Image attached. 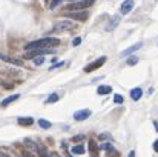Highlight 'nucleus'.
Instances as JSON below:
<instances>
[{
  "mask_svg": "<svg viewBox=\"0 0 158 157\" xmlns=\"http://www.w3.org/2000/svg\"><path fill=\"white\" fill-rule=\"evenodd\" d=\"M69 2H74V0H69Z\"/></svg>",
  "mask_w": 158,
  "mask_h": 157,
  "instance_id": "nucleus-33",
  "label": "nucleus"
},
{
  "mask_svg": "<svg viewBox=\"0 0 158 157\" xmlns=\"http://www.w3.org/2000/svg\"><path fill=\"white\" fill-rule=\"evenodd\" d=\"M154 150L158 153V140H155V142H154Z\"/></svg>",
  "mask_w": 158,
  "mask_h": 157,
  "instance_id": "nucleus-29",
  "label": "nucleus"
},
{
  "mask_svg": "<svg viewBox=\"0 0 158 157\" xmlns=\"http://www.w3.org/2000/svg\"><path fill=\"white\" fill-rule=\"evenodd\" d=\"M140 48H141V43H135V45H132L131 48H127V50H124V51L121 52V57H126V55H129V54L135 52L137 50H140Z\"/></svg>",
  "mask_w": 158,
  "mask_h": 157,
  "instance_id": "nucleus-11",
  "label": "nucleus"
},
{
  "mask_svg": "<svg viewBox=\"0 0 158 157\" xmlns=\"http://www.w3.org/2000/svg\"><path fill=\"white\" fill-rule=\"evenodd\" d=\"M80 43H81V39H80V37H75V39L72 40V45H74V46H78Z\"/></svg>",
  "mask_w": 158,
  "mask_h": 157,
  "instance_id": "nucleus-25",
  "label": "nucleus"
},
{
  "mask_svg": "<svg viewBox=\"0 0 158 157\" xmlns=\"http://www.w3.org/2000/svg\"><path fill=\"white\" fill-rule=\"evenodd\" d=\"M72 154H83L85 153V146L83 145H75V146H72Z\"/></svg>",
  "mask_w": 158,
  "mask_h": 157,
  "instance_id": "nucleus-17",
  "label": "nucleus"
},
{
  "mask_svg": "<svg viewBox=\"0 0 158 157\" xmlns=\"http://www.w3.org/2000/svg\"><path fill=\"white\" fill-rule=\"evenodd\" d=\"M64 15L68 19L78 20V22H86V19H88V12L86 11H68Z\"/></svg>",
  "mask_w": 158,
  "mask_h": 157,
  "instance_id": "nucleus-4",
  "label": "nucleus"
},
{
  "mask_svg": "<svg viewBox=\"0 0 158 157\" xmlns=\"http://www.w3.org/2000/svg\"><path fill=\"white\" fill-rule=\"evenodd\" d=\"M54 52V48H42V50H32V51H26V54L23 55L25 59H34V57H40V55H45V54H51Z\"/></svg>",
  "mask_w": 158,
  "mask_h": 157,
  "instance_id": "nucleus-5",
  "label": "nucleus"
},
{
  "mask_svg": "<svg viewBox=\"0 0 158 157\" xmlns=\"http://www.w3.org/2000/svg\"><path fill=\"white\" fill-rule=\"evenodd\" d=\"M120 23V15H114L112 19H110V22L106 25V31H110V29H114L117 25Z\"/></svg>",
  "mask_w": 158,
  "mask_h": 157,
  "instance_id": "nucleus-10",
  "label": "nucleus"
},
{
  "mask_svg": "<svg viewBox=\"0 0 158 157\" xmlns=\"http://www.w3.org/2000/svg\"><path fill=\"white\" fill-rule=\"evenodd\" d=\"M154 125H155V129H157V131H158V122H155Z\"/></svg>",
  "mask_w": 158,
  "mask_h": 157,
  "instance_id": "nucleus-31",
  "label": "nucleus"
},
{
  "mask_svg": "<svg viewBox=\"0 0 158 157\" xmlns=\"http://www.w3.org/2000/svg\"><path fill=\"white\" fill-rule=\"evenodd\" d=\"M61 3V0H52L51 3H49V9H54V8H57L58 5Z\"/></svg>",
  "mask_w": 158,
  "mask_h": 157,
  "instance_id": "nucleus-22",
  "label": "nucleus"
},
{
  "mask_svg": "<svg viewBox=\"0 0 158 157\" xmlns=\"http://www.w3.org/2000/svg\"><path fill=\"white\" fill-rule=\"evenodd\" d=\"M0 157H9V156H6V154H0Z\"/></svg>",
  "mask_w": 158,
  "mask_h": 157,
  "instance_id": "nucleus-32",
  "label": "nucleus"
},
{
  "mask_svg": "<svg viewBox=\"0 0 158 157\" xmlns=\"http://www.w3.org/2000/svg\"><path fill=\"white\" fill-rule=\"evenodd\" d=\"M58 97H60L58 94H51V96L46 99V103H55V102L58 100Z\"/></svg>",
  "mask_w": 158,
  "mask_h": 157,
  "instance_id": "nucleus-19",
  "label": "nucleus"
},
{
  "mask_svg": "<svg viewBox=\"0 0 158 157\" xmlns=\"http://www.w3.org/2000/svg\"><path fill=\"white\" fill-rule=\"evenodd\" d=\"M60 45V40L55 37H43L39 40H34L28 45H25V51H32V50H42V48H57Z\"/></svg>",
  "mask_w": 158,
  "mask_h": 157,
  "instance_id": "nucleus-1",
  "label": "nucleus"
},
{
  "mask_svg": "<svg viewBox=\"0 0 158 157\" xmlns=\"http://www.w3.org/2000/svg\"><path fill=\"white\" fill-rule=\"evenodd\" d=\"M132 8H134V0H126V2L121 3L120 12H121L123 15H126V14H129V12L132 11Z\"/></svg>",
  "mask_w": 158,
  "mask_h": 157,
  "instance_id": "nucleus-7",
  "label": "nucleus"
},
{
  "mask_svg": "<svg viewBox=\"0 0 158 157\" xmlns=\"http://www.w3.org/2000/svg\"><path fill=\"white\" fill-rule=\"evenodd\" d=\"M39 125H40L42 128H45V129H49V128H51V122H48V120H45V119H40V120H39Z\"/></svg>",
  "mask_w": 158,
  "mask_h": 157,
  "instance_id": "nucleus-18",
  "label": "nucleus"
},
{
  "mask_svg": "<svg viewBox=\"0 0 158 157\" xmlns=\"http://www.w3.org/2000/svg\"><path fill=\"white\" fill-rule=\"evenodd\" d=\"M110 93H112V88L107 86V85H102L97 89V94H100V96H106V94H110Z\"/></svg>",
  "mask_w": 158,
  "mask_h": 157,
  "instance_id": "nucleus-13",
  "label": "nucleus"
},
{
  "mask_svg": "<svg viewBox=\"0 0 158 157\" xmlns=\"http://www.w3.org/2000/svg\"><path fill=\"white\" fill-rule=\"evenodd\" d=\"M37 154H39L40 157H49V154L46 153V150H45V148H42V150H40V151H39Z\"/></svg>",
  "mask_w": 158,
  "mask_h": 157,
  "instance_id": "nucleus-23",
  "label": "nucleus"
},
{
  "mask_svg": "<svg viewBox=\"0 0 158 157\" xmlns=\"http://www.w3.org/2000/svg\"><path fill=\"white\" fill-rule=\"evenodd\" d=\"M114 102H115V103H123V97H121L120 94H117V96L114 97Z\"/></svg>",
  "mask_w": 158,
  "mask_h": 157,
  "instance_id": "nucleus-24",
  "label": "nucleus"
},
{
  "mask_svg": "<svg viewBox=\"0 0 158 157\" xmlns=\"http://www.w3.org/2000/svg\"><path fill=\"white\" fill-rule=\"evenodd\" d=\"M95 0H80V2H72L71 5H68V11H83L85 8H89L94 5Z\"/></svg>",
  "mask_w": 158,
  "mask_h": 157,
  "instance_id": "nucleus-2",
  "label": "nucleus"
},
{
  "mask_svg": "<svg viewBox=\"0 0 158 157\" xmlns=\"http://www.w3.org/2000/svg\"><path fill=\"white\" fill-rule=\"evenodd\" d=\"M32 123H34V120L31 117H20L19 119V125H22V126H29Z\"/></svg>",
  "mask_w": 158,
  "mask_h": 157,
  "instance_id": "nucleus-16",
  "label": "nucleus"
},
{
  "mask_svg": "<svg viewBox=\"0 0 158 157\" xmlns=\"http://www.w3.org/2000/svg\"><path fill=\"white\" fill-rule=\"evenodd\" d=\"M129 157H135V151H131V153H129Z\"/></svg>",
  "mask_w": 158,
  "mask_h": 157,
  "instance_id": "nucleus-30",
  "label": "nucleus"
},
{
  "mask_svg": "<svg viewBox=\"0 0 158 157\" xmlns=\"http://www.w3.org/2000/svg\"><path fill=\"white\" fill-rule=\"evenodd\" d=\"M88 148H89V151H91L92 157H97V156H98V145H97L94 140H91V142H89Z\"/></svg>",
  "mask_w": 158,
  "mask_h": 157,
  "instance_id": "nucleus-12",
  "label": "nucleus"
},
{
  "mask_svg": "<svg viewBox=\"0 0 158 157\" xmlns=\"http://www.w3.org/2000/svg\"><path fill=\"white\" fill-rule=\"evenodd\" d=\"M141 94H143L141 88H134V89L131 91V99H132V100H140Z\"/></svg>",
  "mask_w": 158,
  "mask_h": 157,
  "instance_id": "nucleus-14",
  "label": "nucleus"
},
{
  "mask_svg": "<svg viewBox=\"0 0 158 157\" xmlns=\"http://www.w3.org/2000/svg\"><path fill=\"white\" fill-rule=\"evenodd\" d=\"M83 139H85V136H75L72 140H74V142H80V140H83Z\"/></svg>",
  "mask_w": 158,
  "mask_h": 157,
  "instance_id": "nucleus-27",
  "label": "nucleus"
},
{
  "mask_svg": "<svg viewBox=\"0 0 158 157\" xmlns=\"http://www.w3.org/2000/svg\"><path fill=\"white\" fill-rule=\"evenodd\" d=\"M22 157H37V156H34V154L29 153V151H23V153H22Z\"/></svg>",
  "mask_w": 158,
  "mask_h": 157,
  "instance_id": "nucleus-26",
  "label": "nucleus"
},
{
  "mask_svg": "<svg viewBox=\"0 0 158 157\" xmlns=\"http://www.w3.org/2000/svg\"><path fill=\"white\" fill-rule=\"evenodd\" d=\"M43 63H45V57L40 55L39 59H34V65H35V66H40V65H43Z\"/></svg>",
  "mask_w": 158,
  "mask_h": 157,
  "instance_id": "nucleus-21",
  "label": "nucleus"
},
{
  "mask_svg": "<svg viewBox=\"0 0 158 157\" xmlns=\"http://www.w3.org/2000/svg\"><path fill=\"white\" fill-rule=\"evenodd\" d=\"M137 63H138V59H137L135 55H132V57H129V59H127V65H131V66H132V65H137Z\"/></svg>",
  "mask_w": 158,
  "mask_h": 157,
  "instance_id": "nucleus-20",
  "label": "nucleus"
},
{
  "mask_svg": "<svg viewBox=\"0 0 158 157\" xmlns=\"http://www.w3.org/2000/svg\"><path fill=\"white\" fill-rule=\"evenodd\" d=\"M0 59H2V60H5L6 63H11V65H15V66H22V65H23V62H22V60L14 59V57H9V55L2 54V52H0Z\"/></svg>",
  "mask_w": 158,
  "mask_h": 157,
  "instance_id": "nucleus-9",
  "label": "nucleus"
},
{
  "mask_svg": "<svg viewBox=\"0 0 158 157\" xmlns=\"http://www.w3.org/2000/svg\"><path fill=\"white\" fill-rule=\"evenodd\" d=\"M106 62V57H100V59H97V60H94L92 63H89L86 68H85V72H92V71H95V69H98L100 66H103Z\"/></svg>",
  "mask_w": 158,
  "mask_h": 157,
  "instance_id": "nucleus-6",
  "label": "nucleus"
},
{
  "mask_svg": "<svg viewBox=\"0 0 158 157\" xmlns=\"http://www.w3.org/2000/svg\"><path fill=\"white\" fill-rule=\"evenodd\" d=\"M68 157H72V156H68Z\"/></svg>",
  "mask_w": 158,
  "mask_h": 157,
  "instance_id": "nucleus-34",
  "label": "nucleus"
},
{
  "mask_svg": "<svg viewBox=\"0 0 158 157\" xmlns=\"http://www.w3.org/2000/svg\"><path fill=\"white\" fill-rule=\"evenodd\" d=\"M89 116H91V111H89V109H81V111H77V112H74V119H75L77 122L86 120Z\"/></svg>",
  "mask_w": 158,
  "mask_h": 157,
  "instance_id": "nucleus-8",
  "label": "nucleus"
},
{
  "mask_svg": "<svg viewBox=\"0 0 158 157\" xmlns=\"http://www.w3.org/2000/svg\"><path fill=\"white\" fill-rule=\"evenodd\" d=\"M63 65H64L63 62H60V63H55V65H54V66H51L49 69H55V68H58V66H63Z\"/></svg>",
  "mask_w": 158,
  "mask_h": 157,
  "instance_id": "nucleus-28",
  "label": "nucleus"
},
{
  "mask_svg": "<svg viewBox=\"0 0 158 157\" xmlns=\"http://www.w3.org/2000/svg\"><path fill=\"white\" fill-rule=\"evenodd\" d=\"M19 97H20V94H14V96H9V97H6V99H5V100H3V102H2V106H3V108H5V106H8V105L9 103H12V102H15V100H17V99H19Z\"/></svg>",
  "mask_w": 158,
  "mask_h": 157,
  "instance_id": "nucleus-15",
  "label": "nucleus"
},
{
  "mask_svg": "<svg viewBox=\"0 0 158 157\" xmlns=\"http://www.w3.org/2000/svg\"><path fill=\"white\" fill-rule=\"evenodd\" d=\"M72 29H75V25L71 20H60L54 26V31H61V33L63 31H72Z\"/></svg>",
  "mask_w": 158,
  "mask_h": 157,
  "instance_id": "nucleus-3",
  "label": "nucleus"
}]
</instances>
